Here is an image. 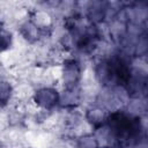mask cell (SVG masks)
Instances as JSON below:
<instances>
[{
  "instance_id": "cell-1",
  "label": "cell",
  "mask_w": 148,
  "mask_h": 148,
  "mask_svg": "<svg viewBox=\"0 0 148 148\" xmlns=\"http://www.w3.org/2000/svg\"><path fill=\"white\" fill-rule=\"evenodd\" d=\"M105 125L109 127L111 136L119 145H134L141 139L143 128L139 117L124 111H113L109 113Z\"/></svg>"
},
{
  "instance_id": "cell-2",
  "label": "cell",
  "mask_w": 148,
  "mask_h": 148,
  "mask_svg": "<svg viewBox=\"0 0 148 148\" xmlns=\"http://www.w3.org/2000/svg\"><path fill=\"white\" fill-rule=\"evenodd\" d=\"M133 69L123 56H112L96 68V76L99 82L108 87H126Z\"/></svg>"
},
{
  "instance_id": "cell-3",
  "label": "cell",
  "mask_w": 148,
  "mask_h": 148,
  "mask_svg": "<svg viewBox=\"0 0 148 148\" xmlns=\"http://www.w3.org/2000/svg\"><path fill=\"white\" fill-rule=\"evenodd\" d=\"M60 99L59 92L53 88H40L34 95V102L42 109L50 110L54 108Z\"/></svg>"
},
{
  "instance_id": "cell-4",
  "label": "cell",
  "mask_w": 148,
  "mask_h": 148,
  "mask_svg": "<svg viewBox=\"0 0 148 148\" xmlns=\"http://www.w3.org/2000/svg\"><path fill=\"white\" fill-rule=\"evenodd\" d=\"M80 76H81V69L79 64L73 59L66 60L62 69V82L66 89L76 88L80 81Z\"/></svg>"
},
{
  "instance_id": "cell-5",
  "label": "cell",
  "mask_w": 148,
  "mask_h": 148,
  "mask_svg": "<svg viewBox=\"0 0 148 148\" xmlns=\"http://www.w3.org/2000/svg\"><path fill=\"white\" fill-rule=\"evenodd\" d=\"M106 6L103 2H92L88 7L87 10V16L91 23H98L102 22L105 18L106 15Z\"/></svg>"
},
{
  "instance_id": "cell-6",
  "label": "cell",
  "mask_w": 148,
  "mask_h": 148,
  "mask_svg": "<svg viewBox=\"0 0 148 148\" xmlns=\"http://www.w3.org/2000/svg\"><path fill=\"white\" fill-rule=\"evenodd\" d=\"M108 116H109V113L105 112V110H103L101 108H94V109H91V110L88 111L87 119L94 126L98 127V126H103L105 124Z\"/></svg>"
},
{
  "instance_id": "cell-7",
  "label": "cell",
  "mask_w": 148,
  "mask_h": 148,
  "mask_svg": "<svg viewBox=\"0 0 148 148\" xmlns=\"http://www.w3.org/2000/svg\"><path fill=\"white\" fill-rule=\"evenodd\" d=\"M12 96V86L7 81H0V106H5Z\"/></svg>"
},
{
  "instance_id": "cell-8",
  "label": "cell",
  "mask_w": 148,
  "mask_h": 148,
  "mask_svg": "<svg viewBox=\"0 0 148 148\" xmlns=\"http://www.w3.org/2000/svg\"><path fill=\"white\" fill-rule=\"evenodd\" d=\"M22 32L27 39H37L39 37V28L32 22H27L22 27Z\"/></svg>"
},
{
  "instance_id": "cell-9",
  "label": "cell",
  "mask_w": 148,
  "mask_h": 148,
  "mask_svg": "<svg viewBox=\"0 0 148 148\" xmlns=\"http://www.w3.org/2000/svg\"><path fill=\"white\" fill-rule=\"evenodd\" d=\"M12 45V35L6 30H0V52L9 49Z\"/></svg>"
},
{
  "instance_id": "cell-10",
  "label": "cell",
  "mask_w": 148,
  "mask_h": 148,
  "mask_svg": "<svg viewBox=\"0 0 148 148\" xmlns=\"http://www.w3.org/2000/svg\"><path fill=\"white\" fill-rule=\"evenodd\" d=\"M77 148H99L98 142L92 136H84L77 142Z\"/></svg>"
},
{
  "instance_id": "cell-11",
  "label": "cell",
  "mask_w": 148,
  "mask_h": 148,
  "mask_svg": "<svg viewBox=\"0 0 148 148\" xmlns=\"http://www.w3.org/2000/svg\"><path fill=\"white\" fill-rule=\"evenodd\" d=\"M104 148H121V147H118V146H114V147H104Z\"/></svg>"
},
{
  "instance_id": "cell-12",
  "label": "cell",
  "mask_w": 148,
  "mask_h": 148,
  "mask_svg": "<svg viewBox=\"0 0 148 148\" xmlns=\"http://www.w3.org/2000/svg\"><path fill=\"white\" fill-rule=\"evenodd\" d=\"M0 148H5V146L2 145V142H1V141H0Z\"/></svg>"
}]
</instances>
